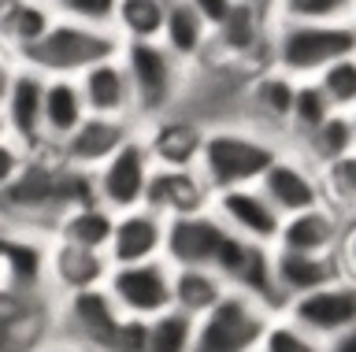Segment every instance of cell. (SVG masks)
Instances as JSON below:
<instances>
[{
	"label": "cell",
	"mask_w": 356,
	"mask_h": 352,
	"mask_svg": "<svg viewBox=\"0 0 356 352\" xmlns=\"http://www.w3.org/2000/svg\"><path fill=\"white\" fill-rule=\"evenodd\" d=\"M78 201H89L86 174L63 167L52 149H30L22 171L0 190V226L52 237L56 219Z\"/></svg>",
	"instance_id": "1"
},
{
	"label": "cell",
	"mask_w": 356,
	"mask_h": 352,
	"mask_svg": "<svg viewBox=\"0 0 356 352\" xmlns=\"http://www.w3.org/2000/svg\"><path fill=\"white\" fill-rule=\"evenodd\" d=\"M282 149H286L282 137L252 126L241 115L211 119V123H204V137H200L197 174L204 178L208 193L234 190V185H256L260 174L267 171V163Z\"/></svg>",
	"instance_id": "2"
},
{
	"label": "cell",
	"mask_w": 356,
	"mask_h": 352,
	"mask_svg": "<svg viewBox=\"0 0 356 352\" xmlns=\"http://www.w3.org/2000/svg\"><path fill=\"white\" fill-rule=\"evenodd\" d=\"M356 56V23H293L271 19L267 67L289 74L293 82L316 78L334 60Z\"/></svg>",
	"instance_id": "3"
},
{
	"label": "cell",
	"mask_w": 356,
	"mask_h": 352,
	"mask_svg": "<svg viewBox=\"0 0 356 352\" xmlns=\"http://www.w3.org/2000/svg\"><path fill=\"white\" fill-rule=\"evenodd\" d=\"M119 60H122V71H127V82L134 93V119L138 123L167 115L186 104L193 67L175 60L160 41H122Z\"/></svg>",
	"instance_id": "4"
},
{
	"label": "cell",
	"mask_w": 356,
	"mask_h": 352,
	"mask_svg": "<svg viewBox=\"0 0 356 352\" xmlns=\"http://www.w3.org/2000/svg\"><path fill=\"white\" fill-rule=\"evenodd\" d=\"M122 41L115 37L111 26H89V23H78V19H67V15H56L49 30L19 52V63H26L44 78H78L86 67L93 63L115 56Z\"/></svg>",
	"instance_id": "5"
},
{
	"label": "cell",
	"mask_w": 356,
	"mask_h": 352,
	"mask_svg": "<svg viewBox=\"0 0 356 352\" xmlns=\"http://www.w3.org/2000/svg\"><path fill=\"white\" fill-rule=\"evenodd\" d=\"M275 312L264 301L227 290L204 315L193 319V349L189 352H252L260 345Z\"/></svg>",
	"instance_id": "6"
},
{
	"label": "cell",
	"mask_w": 356,
	"mask_h": 352,
	"mask_svg": "<svg viewBox=\"0 0 356 352\" xmlns=\"http://www.w3.org/2000/svg\"><path fill=\"white\" fill-rule=\"evenodd\" d=\"M152 167L156 163L149 156V149H145L141 134L127 137L104 163H97V167L86 174L89 178V201L108 208L111 215L127 212V208H141L149 178H152Z\"/></svg>",
	"instance_id": "7"
},
{
	"label": "cell",
	"mask_w": 356,
	"mask_h": 352,
	"mask_svg": "<svg viewBox=\"0 0 356 352\" xmlns=\"http://www.w3.org/2000/svg\"><path fill=\"white\" fill-rule=\"evenodd\" d=\"M122 326V315L115 312L104 285L97 290H78L56 301V337L71 341L86 352H111Z\"/></svg>",
	"instance_id": "8"
},
{
	"label": "cell",
	"mask_w": 356,
	"mask_h": 352,
	"mask_svg": "<svg viewBox=\"0 0 356 352\" xmlns=\"http://www.w3.org/2000/svg\"><path fill=\"white\" fill-rule=\"evenodd\" d=\"M104 293L111 296L115 312L122 319H152L163 308H171V263L163 256L141 260V263H122L108 267Z\"/></svg>",
	"instance_id": "9"
},
{
	"label": "cell",
	"mask_w": 356,
	"mask_h": 352,
	"mask_svg": "<svg viewBox=\"0 0 356 352\" xmlns=\"http://www.w3.org/2000/svg\"><path fill=\"white\" fill-rule=\"evenodd\" d=\"M278 315L289 319L293 326H300L305 334L316 341H330L338 334L356 330V282L353 278H334L319 290H308L286 301L278 308Z\"/></svg>",
	"instance_id": "10"
},
{
	"label": "cell",
	"mask_w": 356,
	"mask_h": 352,
	"mask_svg": "<svg viewBox=\"0 0 356 352\" xmlns=\"http://www.w3.org/2000/svg\"><path fill=\"white\" fill-rule=\"evenodd\" d=\"M56 337V301L44 290H0V352H38Z\"/></svg>",
	"instance_id": "11"
},
{
	"label": "cell",
	"mask_w": 356,
	"mask_h": 352,
	"mask_svg": "<svg viewBox=\"0 0 356 352\" xmlns=\"http://www.w3.org/2000/svg\"><path fill=\"white\" fill-rule=\"evenodd\" d=\"M227 237H230V230L216 219V212L200 208V212H189V215L163 219L160 256L171 267H216V256Z\"/></svg>",
	"instance_id": "12"
},
{
	"label": "cell",
	"mask_w": 356,
	"mask_h": 352,
	"mask_svg": "<svg viewBox=\"0 0 356 352\" xmlns=\"http://www.w3.org/2000/svg\"><path fill=\"white\" fill-rule=\"evenodd\" d=\"M134 134H138V119L134 115H86L52 152L63 167L89 174Z\"/></svg>",
	"instance_id": "13"
},
{
	"label": "cell",
	"mask_w": 356,
	"mask_h": 352,
	"mask_svg": "<svg viewBox=\"0 0 356 352\" xmlns=\"http://www.w3.org/2000/svg\"><path fill=\"white\" fill-rule=\"evenodd\" d=\"M256 190L271 201V208L278 215H293V212H305V208L323 204L319 167H312V163L289 145L267 163V171L260 174Z\"/></svg>",
	"instance_id": "14"
},
{
	"label": "cell",
	"mask_w": 356,
	"mask_h": 352,
	"mask_svg": "<svg viewBox=\"0 0 356 352\" xmlns=\"http://www.w3.org/2000/svg\"><path fill=\"white\" fill-rule=\"evenodd\" d=\"M138 134L149 149L156 167H197L200 137H204V119L193 108H175L167 115L138 123Z\"/></svg>",
	"instance_id": "15"
},
{
	"label": "cell",
	"mask_w": 356,
	"mask_h": 352,
	"mask_svg": "<svg viewBox=\"0 0 356 352\" xmlns=\"http://www.w3.org/2000/svg\"><path fill=\"white\" fill-rule=\"evenodd\" d=\"M293 90H297V82L289 74L275 71V67H260L241 82L234 115L249 119L252 126L286 141V119H289V104H293Z\"/></svg>",
	"instance_id": "16"
},
{
	"label": "cell",
	"mask_w": 356,
	"mask_h": 352,
	"mask_svg": "<svg viewBox=\"0 0 356 352\" xmlns=\"http://www.w3.org/2000/svg\"><path fill=\"white\" fill-rule=\"evenodd\" d=\"M211 271L227 282V290L249 293L278 315V296H275V285H271V245H256V241H245V237L230 234L222 241Z\"/></svg>",
	"instance_id": "17"
},
{
	"label": "cell",
	"mask_w": 356,
	"mask_h": 352,
	"mask_svg": "<svg viewBox=\"0 0 356 352\" xmlns=\"http://www.w3.org/2000/svg\"><path fill=\"white\" fill-rule=\"evenodd\" d=\"M208 208L216 212V219L230 230L234 237L256 241V245H275L282 215L275 212L271 201H267L256 185H234V190L211 193Z\"/></svg>",
	"instance_id": "18"
},
{
	"label": "cell",
	"mask_w": 356,
	"mask_h": 352,
	"mask_svg": "<svg viewBox=\"0 0 356 352\" xmlns=\"http://www.w3.org/2000/svg\"><path fill=\"white\" fill-rule=\"evenodd\" d=\"M108 267L111 263L104 252L71 245V241H60V237H49V245H44V290H49L52 301L78 290L104 285Z\"/></svg>",
	"instance_id": "19"
},
{
	"label": "cell",
	"mask_w": 356,
	"mask_h": 352,
	"mask_svg": "<svg viewBox=\"0 0 356 352\" xmlns=\"http://www.w3.org/2000/svg\"><path fill=\"white\" fill-rule=\"evenodd\" d=\"M353 219H356V215H345V212H338V208H330V204H316V208H305V212L282 215L271 249L334 256V249H338L345 226H349Z\"/></svg>",
	"instance_id": "20"
},
{
	"label": "cell",
	"mask_w": 356,
	"mask_h": 352,
	"mask_svg": "<svg viewBox=\"0 0 356 352\" xmlns=\"http://www.w3.org/2000/svg\"><path fill=\"white\" fill-rule=\"evenodd\" d=\"M41 97H44V74H38L26 63H15L4 101H0V119H4V134L26 149H44L41 145Z\"/></svg>",
	"instance_id": "21"
},
{
	"label": "cell",
	"mask_w": 356,
	"mask_h": 352,
	"mask_svg": "<svg viewBox=\"0 0 356 352\" xmlns=\"http://www.w3.org/2000/svg\"><path fill=\"white\" fill-rule=\"evenodd\" d=\"M160 252H163V215H156L152 208H145V204L115 212L108 245H104V256H108L111 267L156 260Z\"/></svg>",
	"instance_id": "22"
},
{
	"label": "cell",
	"mask_w": 356,
	"mask_h": 352,
	"mask_svg": "<svg viewBox=\"0 0 356 352\" xmlns=\"http://www.w3.org/2000/svg\"><path fill=\"white\" fill-rule=\"evenodd\" d=\"M211 193L197 167H152L149 190H145V208H152L156 215L175 219L208 208Z\"/></svg>",
	"instance_id": "23"
},
{
	"label": "cell",
	"mask_w": 356,
	"mask_h": 352,
	"mask_svg": "<svg viewBox=\"0 0 356 352\" xmlns=\"http://www.w3.org/2000/svg\"><path fill=\"white\" fill-rule=\"evenodd\" d=\"M334 278H345L338 271L334 256H316V252H289V249H271V285L278 296V308L293 296L319 290Z\"/></svg>",
	"instance_id": "24"
},
{
	"label": "cell",
	"mask_w": 356,
	"mask_h": 352,
	"mask_svg": "<svg viewBox=\"0 0 356 352\" xmlns=\"http://www.w3.org/2000/svg\"><path fill=\"white\" fill-rule=\"evenodd\" d=\"M74 82H78V93H82L89 115H134V93H130L119 52L93 63V67H86Z\"/></svg>",
	"instance_id": "25"
},
{
	"label": "cell",
	"mask_w": 356,
	"mask_h": 352,
	"mask_svg": "<svg viewBox=\"0 0 356 352\" xmlns=\"http://www.w3.org/2000/svg\"><path fill=\"white\" fill-rule=\"evenodd\" d=\"M86 115L89 112L74 78H44V97H41V145L44 149H56Z\"/></svg>",
	"instance_id": "26"
},
{
	"label": "cell",
	"mask_w": 356,
	"mask_h": 352,
	"mask_svg": "<svg viewBox=\"0 0 356 352\" xmlns=\"http://www.w3.org/2000/svg\"><path fill=\"white\" fill-rule=\"evenodd\" d=\"M160 45L171 52L175 60H182L186 67H197L208 52V41H211V30L204 26L193 8L186 0H171L167 4V15H163V26H160Z\"/></svg>",
	"instance_id": "27"
},
{
	"label": "cell",
	"mask_w": 356,
	"mask_h": 352,
	"mask_svg": "<svg viewBox=\"0 0 356 352\" xmlns=\"http://www.w3.org/2000/svg\"><path fill=\"white\" fill-rule=\"evenodd\" d=\"M289 149H297L312 167H327L334 160L356 156V112H330L316 130H308Z\"/></svg>",
	"instance_id": "28"
},
{
	"label": "cell",
	"mask_w": 356,
	"mask_h": 352,
	"mask_svg": "<svg viewBox=\"0 0 356 352\" xmlns=\"http://www.w3.org/2000/svg\"><path fill=\"white\" fill-rule=\"evenodd\" d=\"M111 219L115 215H111L108 208H100L97 201H78L56 219L52 237L71 241V245H82V249H93V252H104L108 234H111Z\"/></svg>",
	"instance_id": "29"
},
{
	"label": "cell",
	"mask_w": 356,
	"mask_h": 352,
	"mask_svg": "<svg viewBox=\"0 0 356 352\" xmlns=\"http://www.w3.org/2000/svg\"><path fill=\"white\" fill-rule=\"evenodd\" d=\"M222 293L227 282L211 267H171V308L186 312L189 319L204 315Z\"/></svg>",
	"instance_id": "30"
},
{
	"label": "cell",
	"mask_w": 356,
	"mask_h": 352,
	"mask_svg": "<svg viewBox=\"0 0 356 352\" xmlns=\"http://www.w3.org/2000/svg\"><path fill=\"white\" fill-rule=\"evenodd\" d=\"M56 19V12L49 4H41V0H11V4L0 12V45H8L11 52H19L33 45L49 23Z\"/></svg>",
	"instance_id": "31"
},
{
	"label": "cell",
	"mask_w": 356,
	"mask_h": 352,
	"mask_svg": "<svg viewBox=\"0 0 356 352\" xmlns=\"http://www.w3.org/2000/svg\"><path fill=\"white\" fill-rule=\"evenodd\" d=\"M167 4L171 0H119L115 4V19H111V30H115L119 41H156L167 15Z\"/></svg>",
	"instance_id": "32"
},
{
	"label": "cell",
	"mask_w": 356,
	"mask_h": 352,
	"mask_svg": "<svg viewBox=\"0 0 356 352\" xmlns=\"http://www.w3.org/2000/svg\"><path fill=\"white\" fill-rule=\"evenodd\" d=\"M193 349V319L178 308H163L145 319V352H189Z\"/></svg>",
	"instance_id": "33"
},
{
	"label": "cell",
	"mask_w": 356,
	"mask_h": 352,
	"mask_svg": "<svg viewBox=\"0 0 356 352\" xmlns=\"http://www.w3.org/2000/svg\"><path fill=\"white\" fill-rule=\"evenodd\" d=\"M330 112H334V108H330V101L323 97V90L316 82H312V78L297 82L293 104H289V119H286V145H293V141H300L308 130H316Z\"/></svg>",
	"instance_id": "34"
},
{
	"label": "cell",
	"mask_w": 356,
	"mask_h": 352,
	"mask_svg": "<svg viewBox=\"0 0 356 352\" xmlns=\"http://www.w3.org/2000/svg\"><path fill=\"white\" fill-rule=\"evenodd\" d=\"M271 19H293V23H356V0H271Z\"/></svg>",
	"instance_id": "35"
},
{
	"label": "cell",
	"mask_w": 356,
	"mask_h": 352,
	"mask_svg": "<svg viewBox=\"0 0 356 352\" xmlns=\"http://www.w3.org/2000/svg\"><path fill=\"white\" fill-rule=\"evenodd\" d=\"M319 185H323V204L338 208L345 215H356V156L319 167Z\"/></svg>",
	"instance_id": "36"
},
{
	"label": "cell",
	"mask_w": 356,
	"mask_h": 352,
	"mask_svg": "<svg viewBox=\"0 0 356 352\" xmlns=\"http://www.w3.org/2000/svg\"><path fill=\"white\" fill-rule=\"evenodd\" d=\"M312 82L323 90V97L330 101L334 112H356V56L334 60Z\"/></svg>",
	"instance_id": "37"
},
{
	"label": "cell",
	"mask_w": 356,
	"mask_h": 352,
	"mask_svg": "<svg viewBox=\"0 0 356 352\" xmlns=\"http://www.w3.org/2000/svg\"><path fill=\"white\" fill-rule=\"evenodd\" d=\"M256 352H323V341H316L312 334H305L300 326H293L289 319L275 315L271 323H267L260 345Z\"/></svg>",
	"instance_id": "38"
},
{
	"label": "cell",
	"mask_w": 356,
	"mask_h": 352,
	"mask_svg": "<svg viewBox=\"0 0 356 352\" xmlns=\"http://www.w3.org/2000/svg\"><path fill=\"white\" fill-rule=\"evenodd\" d=\"M115 4H119V0H60L56 15L78 19V23H89V26H111V19H115Z\"/></svg>",
	"instance_id": "39"
},
{
	"label": "cell",
	"mask_w": 356,
	"mask_h": 352,
	"mask_svg": "<svg viewBox=\"0 0 356 352\" xmlns=\"http://www.w3.org/2000/svg\"><path fill=\"white\" fill-rule=\"evenodd\" d=\"M26 156H30V149L26 145H19L15 137H0V190L15 178V174L22 171V163H26Z\"/></svg>",
	"instance_id": "40"
},
{
	"label": "cell",
	"mask_w": 356,
	"mask_h": 352,
	"mask_svg": "<svg viewBox=\"0 0 356 352\" xmlns=\"http://www.w3.org/2000/svg\"><path fill=\"white\" fill-rule=\"evenodd\" d=\"M186 4L193 8L200 19H204V26H208V30H216L222 19L230 15V8L238 4V0H186Z\"/></svg>",
	"instance_id": "41"
},
{
	"label": "cell",
	"mask_w": 356,
	"mask_h": 352,
	"mask_svg": "<svg viewBox=\"0 0 356 352\" xmlns=\"http://www.w3.org/2000/svg\"><path fill=\"white\" fill-rule=\"evenodd\" d=\"M15 52H11L8 45H0V101H4V90H8V82H11V71H15Z\"/></svg>",
	"instance_id": "42"
},
{
	"label": "cell",
	"mask_w": 356,
	"mask_h": 352,
	"mask_svg": "<svg viewBox=\"0 0 356 352\" xmlns=\"http://www.w3.org/2000/svg\"><path fill=\"white\" fill-rule=\"evenodd\" d=\"M323 352H356V330H349V334H338L330 341H323Z\"/></svg>",
	"instance_id": "43"
},
{
	"label": "cell",
	"mask_w": 356,
	"mask_h": 352,
	"mask_svg": "<svg viewBox=\"0 0 356 352\" xmlns=\"http://www.w3.org/2000/svg\"><path fill=\"white\" fill-rule=\"evenodd\" d=\"M38 352H86V349H78V345H71V341H63V337H52V341H44Z\"/></svg>",
	"instance_id": "44"
},
{
	"label": "cell",
	"mask_w": 356,
	"mask_h": 352,
	"mask_svg": "<svg viewBox=\"0 0 356 352\" xmlns=\"http://www.w3.org/2000/svg\"><path fill=\"white\" fill-rule=\"evenodd\" d=\"M238 4H249V8H260V12L271 15V0H238Z\"/></svg>",
	"instance_id": "45"
},
{
	"label": "cell",
	"mask_w": 356,
	"mask_h": 352,
	"mask_svg": "<svg viewBox=\"0 0 356 352\" xmlns=\"http://www.w3.org/2000/svg\"><path fill=\"white\" fill-rule=\"evenodd\" d=\"M41 4H49V8H52V12H56V8H60V0H41Z\"/></svg>",
	"instance_id": "46"
},
{
	"label": "cell",
	"mask_w": 356,
	"mask_h": 352,
	"mask_svg": "<svg viewBox=\"0 0 356 352\" xmlns=\"http://www.w3.org/2000/svg\"><path fill=\"white\" fill-rule=\"evenodd\" d=\"M0 137H4V119H0Z\"/></svg>",
	"instance_id": "47"
},
{
	"label": "cell",
	"mask_w": 356,
	"mask_h": 352,
	"mask_svg": "<svg viewBox=\"0 0 356 352\" xmlns=\"http://www.w3.org/2000/svg\"><path fill=\"white\" fill-rule=\"evenodd\" d=\"M0 290H4V282H0Z\"/></svg>",
	"instance_id": "48"
},
{
	"label": "cell",
	"mask_w": 356,
	"mask_h": 352,
	"mask_svg": "<svg viewBox=\"0 0 356 352\" xmlns=\"http://www.w3.org/2000/svg\"><path fill=\"white\" fill-rule=\"evenodd\" d=\"M252 352H256V349H252Z\"/></svg>",
	"instance_id": "49"
}]
</instances>
